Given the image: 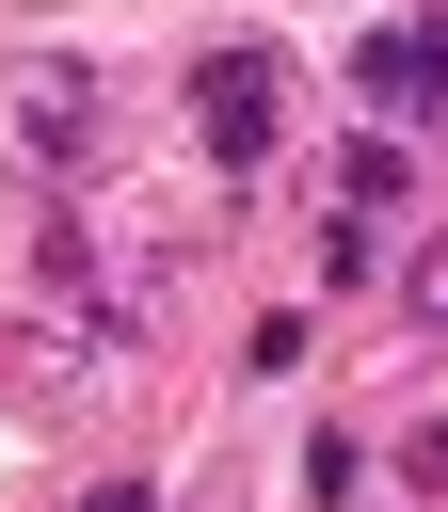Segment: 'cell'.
Returning a JSON list of instances; mask_svg holds the SVG:
<instances>
[{
  "mask_svg": "<svg viewBox=\"0 0 448 512\" xmlns=\"http://www.w3.org/2000/svg\"><path fill=\"white\" fill-rule=\"evenodd\" d=\"M192 128H208L224 176H256V160H272V48H224V64L192 80Z\"/></svg>",
  "mask_w": 448,
  "mask_h": 512,
  "instance_id": "1",
  "label": "cell"
},
{
  "mask_svg": "<svg viewBox=\"0 0 448 512\" xmlns=\"http://www.w3.org/2000/svg\"><path fill=\"white\" fill-rule=\"evenodd\" d=\"M80 128H96V64H32V80H16V144H32L48 176H80V160H96Z\"/></svg>",
  "mask_w": 448,
  "mask_h": 512,
  "instance_id": "2",
  "label": "cell"
},
{
  "mask_svg": "<svg viewBox=\"0 0 448 512\" xmlns=\"http://www.w3.org/2000/svg\"><path fill=\"white\" fill-rule=\"evenodd\" d=\"M352 80H368L384 112H432V96H448V16H416V32H368V48H352Z\"/></svg>",
  "mask_w": 448,
  "mask_h": 512,
  "instance_id": "3",
  "label": "cell"
},
{
  "mask_svg": "<svg viewBox=\"0 0 448 512\" xmlns=\"http://www.w3.org/2000/svg\"><path fill=\"white\" fill-rule=\"evenodd\" d=\"M400 304H416V320H448V224L416 240V272H400Z\"/></svg>",
  "mask_w": 448,
  "mask_h": 512,
  "instance_id": "4",
  "label": "cell"
}]
</instances>
